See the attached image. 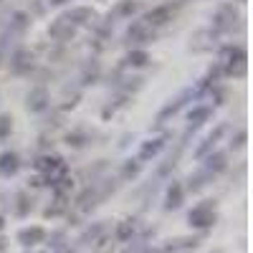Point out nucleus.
I'll return each instance as SVG.
<instances>
[{"label":"nucleus","instance_id":"5","mask_svg":"<svg viewBox=\"0 0 253 253\" xmlns=\"http://www.w3.org/2000/svg\"><path fill=\"white\" fill-rule=\"evenodd\" d=\"M48 33H51V38H56V41H71L74 33H76V26L69 20V15H61V18H56L53 23L48 26Z\"/></svg>","mask_w":253,"mask_h":253},{"label":"nucleus","instance_id":"28","mask_svg":"<svg viewBox=\"0 0 253 253\" xmlns=\"http://www.w3.org/2000/svg\"><path fill=\"white\" fill-rule=\"evenodd\" d=\"M51 3H56V5H61V3H66V0H51Z\"/></svg>","mask_w":253,"mask_h":253},{"label":"nucleus","instance_id":"10","mask_svg":"<svg viewBox=\"0 0 253 253\" xmlns=\"http://www.w3.org/2000/svg\"><path fill=\"white\" fill-rule=\"evenodd\" d=\"M10 69L15 71V74H26V71H31L33 69V53L31 51H18L15 56H13V61H10Z\"/></svg>","mask_w":253,"mask_h":253},{"label":"nucleus","instance_id":"11","mask_svg":"<svg viewBox=\"0 0 253 253\" xmlns=\"http://www.w3.org/2000/svg\"><path fill=\"white\" fill-rule=\"evenodd\" d=\"M69 20L74 26H94L96 23V13L91 8H74L69 13Z\"/></svg>","mask_w":253,"mask_h":253},{"label":"nucleus","instance_id":"26","mask_svg":"<svg viewBox=\"0 0 253 253\" xmlns=\"http://www.w3.org/2000/svg\"><path fill=\"white\" fill-rule=\"evenodd\" d=\"M8 251H10V241L0 233V253H8Z\"/></svg>","mask_w":253,"mask_h":253},{"label":"nucleus","instance_id":"25","mask_svg":"<svg viewBox=\"0 0 253 253\" xmlns=\"http://www.w3.org/2000/svg\"><path fill=\"white\" fill-rule=\"evenodd\" d=\"M10 129H13L10 117H0V139H3L5 134H10Z\"/></svg>","mask_w":253,"mask_h":253},{"label":"nucleus","instance_id":"20","mask_svg":"<svg viewBox=\"0 0 253 253\" xmlns=\"http://www.w3.org/2000/svg\"><path fill=\"white\" fill-rule=\"evenodd\" d=\"M126 63H129L132 69H142V66H147V63H150V53L147 51H132L129 56H126Z\"/></svg>","mask_w":253,"mask_h":253},{"label":"nucleus","instance_id":"19","mask_svg":"<svg viewBox=\"0 0 253 253\" xmlns=\"http://www.w3.org/2000/svg\"><path fill=\"white\" fill-rule=\"evenodd\" d=\"M208 36H210V31H198L193 38H190V41H193L190 48H193V51H210V48H213V41H205Z\"/></svg>","mask_w":253,"mask_h":253},{"label":"nucleus","instance_id":"7","mask_svg":"<svg viewBox=\"0 0 253 253\" xmlns=\"http://www.w3.org/2000/svg\"><path fill=\"white\" fill-rule=\"evenodd\" d=\"M233 23H236V10H233V5H220V8L215 10V15H213V28H215L218 33H223V31L233 28Z\"/></svg>","mask_w":253,"mask_h":253},{"label":"nucleus","instance_id":"15","mask_svg":"<svg viewBox=\"0 0 253 253\" xmlns=\"http://www.w3.org/2000/svg\"><path fill=\"white\" fill-rule=\"evenodd\" d=\"M26 107H28L31 112H43V109L48 107V94H46V89H33V91L28 94Z\"/></svg>","mask_w":253,"mask_h":253},{"label":"nucleus","instance_id":"21","mask_svg":"<svg viewBox=\"0 0 253 253\" xmlns=\"http://www.w3.org/2000/svg\"><path fill=\"white\" fill-rule=\"evenodd\" d=\"M210 114H213V109L210 107H198L190 112V126H200L205 119H210Z\"/></svg>","mask_w":253,"mask_h":253},{"label":"nucleus","instance_id":"6","mask_svg":"<svg viewBox=\"0 0 253 253\" xmlns=\"http://www.w3.org/2000/svg\"><path fill=\"white\" fill-rule=\"evenodd\" d=\"M172 18H175V8L172 5H157V8H152L150 13L144 15V20L152 28H162L167 23H172Z\"/></svg>","mask_w":253,"mask_h":253},{"label":"nucleus","instance_id":"2","mask_svg":"<svg viewBox=\"0 0 253 253\" xmlns=\"http://www.w3.org/2000/svg\"><path fill=\"white\" fill-rule=\"evenodd\" d=\"M46 228L43 225H28V228H20L18 230V236H15V241L23 246L26 251H31V248H36V246H41L46 241Z\"/></svg>","mask_w":253,"mask_h":253},{"label":"nucleus","instance_id":"22","mask_svg":"<svg viewBox=\"0 0 253 253\" xmlns=\"http://www.w3.org/2000/svg\"><path fill=\"white\" fill-rule=\"evenodd\" d=\"M208 177H210L208 172H198V175H190V180H187V187H185V193H187V190H190V193H198V190H203V187L208 185V182H205Z\"/></svg>","mask_w":253,"mask_h":253},{"label":"nucleus","instance_id":"14","mask_svg":"<svg viewBox=\"0 0 253 253\" xmlns=\"http://www.w3.org/2000/svg\"><path fill=\"white\" fill-rule=\"evenodd\" d=\"M69 210V195H56L51 205L43 208V218H58Z\"/></svg>","mask_w":253,"mask_h":253},{"label":"nucleus","instance_id":"13","mask_svg":"<svg viewBox=\"0 0 253 253\" xmlns=\"http://www.w3.org/2000/svg\"><path fill=\"white\" fill-rule=\"evenodd\" d=\"M228 167V155L225 152H215V155H208L205 160V172L208 175H218Z\"/></svg>","mask_w":253,"mask_h":253},{"label":"nucleus","instance_id":"16","mask_svg":"<svg viewBox=\"0 0 253 253\" xmlns=\"http://www.w3.org/2000/svg\"><path fill=\"white\" fill-rule=\"evenodd\" d=\"M165 147V139L162 137H155V139H147L142 147H139V160L144 162V160H152V157H157L160 155V150Z\"/></svg>","mask_w":253,"mask_h":253},{"label":"nucleus","instance_id":"23","mask_svg":"<svg viewBox=\"0 0 253 253\" xmlns=\"http://www.w3.org/2000/svg\"><path fill=\"white\" fill-rule=\"evenodd\" d=\"M137 10H139V3H137V0H122V3L117 5V10H114V13L126 18V15H134Z\"/></svg>","mask_w":253,"mask_h":253},{"label":"nucleus","instance_id":"9","mask_svg":"<svg viewBox=\"0 0 253 253\" xmlns=\"http://www.w3.org/2000/svg\"><path fill=\"white\" fill-rule=\"evenodd\" d=\"M182 203H185V185L172 182L165 193V210H177L182 208Z\"/></svg>","mask_w":253,"mask_h":253},{"label":"nucleus","instance_id":"27","mask_svg":"<svg viewBox=\"0 0 253 253\" xmlns=\"http://www.w3.org/2000/svg\"><path fill=\"white\" fill-rule=\"evenodd\" d=\"M3 228H5V218L0 215V233H3Z\"/></svg>","mask_w":253,"mask_h":253},{"label":"nucleus","instance_id":"18","mask_svg":"<svg viewBox=\"0 0 253 253\" xmlns=\"http://www.w3.org/2000/svg\"><path fill=\"white\" fill-rule=\"evenodd\" d=\"M104 223H94V225H89L86 230L81 233V238H79V246H89V243H96L101 236H104Z\"/></svg>","mask_w":253,"mask_h":253},{"label":"nucleus","instance_id":"4","mask_svg":"<svg viewBox=\"0 0 253 253\" xmlns=\"http://www.w3.org/2000/svg\"><path fill=\"white\" fill-rule=\"evenodd\" d=\"M126 38H129L132 43H152L155 41V28L147 23V20H137V23H132L129 31H126Z\"/></svg>","mask_w":253,"mask_h":253},{"label":"nucleus","instance_id":"24","mask_svg":"<svg viewBox=\"0 0 253 253\" xmlns=\"http://www.w3.org/2000/svg\"><path fill=\"white\" fill-rule=\"evenodd\" d=\"M139 175V162L137 160H126V165L122 167V177L124 180H134Z\"/></svg>","mask_w":253,"mask_h":253},{"label":"nucleus","instance_id":"17","mask_svg":"<svg viewBox=\"0 0 253 253\" xmlns=\"http://www.w3.org/2000/svg\"><path fill=\"white\" fill-rule=\"evenodd\" d=\"M13 200H15V203H10V205H13V213H15L18 218H28L31 210H33V200L28 198V193H18Z\"/></svg>","mask_w":253,"mask_h":253},{"label":"nucleus","instance_id":"8","mask_svg":"<svg viewBox=\"0 0 253 253\" xmlns=\"http://www.w3.org/2000/svg\"><path fill=\"white\" fill-rule=\"evenodd\" d=\"M137 230H139V223L134 218H126L122 220L117 228H114V241L117 243H129L134 236H137Z\"/></svg>","mask_w":253,"mask_h":253},{"label":"nucleus","instance_id":"1","mask_svg":"<svg viewBox=\"0 0 253 253\" xmlns=\"http://www.w3.org/2000/svg\"><path fill=\"white\" fill-rule=\"evenodd\" d=\"M187 223H190V228H193V230H198V233H205V230H210V228L218 223L215 200H203V203H198V205L187 213Z\"/></svg>","mask_w":253,"mask_h":253},{"label":"nucleus","instance_id":"3","mask_svg":"<svg viewBox=\"0 0 253 253\" xmlns=\"http://www.w3.org/2000/svg\"><path fill=\"white\" fill-rule=\"evenodd\" d=\"M200 236H177V238H170L165 241L162 246V253H190L200 246Z\"/></svg>","mask_w":253,"mask_h":253},{"label":"nucleus","instance_id":"12","mask_svg":"<svg viewBox=\"0 0 253 253\" xmlns=\"http://www.w3.org/2000/svg\"><path fill=\"white\" fill-rule=\"evenodd\" d=\"M18 170H20V157L15 152H3V155H0V175L10 177Z\"/></svg>","mask_w":253,"mask_h":253}]
</instances>
